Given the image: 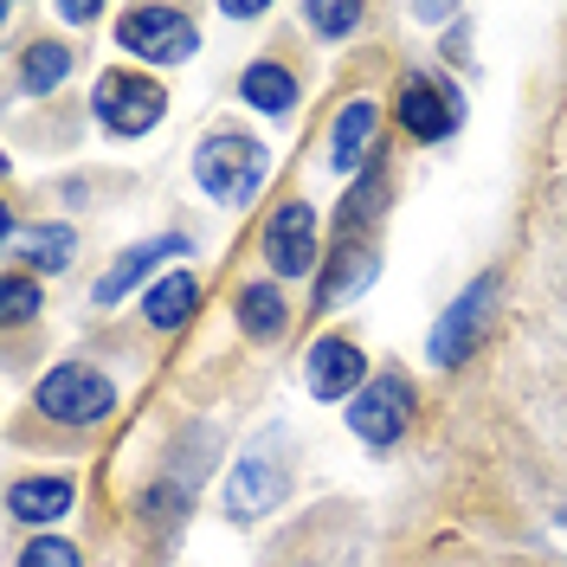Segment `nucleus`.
<instances>
[{"label": "nucleus", "instance_id": "obj_3", "mask_svg": "<svg viewBox=\"0 0 567 567\" xmlns=\"http://www.w3.org/2000/svg\"><path fill=\"white\" fill-rule=\"evenodd\" d=\"M116 45L148 59V65H181V59H194L200 33H194V20L181 7H130L116 20Z\"/></svg>", "mask_w": 567, "mask_h": 567}, {"label": "nucleus", "instance_id": "obj_19", "mask_svg": "<svg viewBox=\"0 0 567 567\" xmlns=\"http://www.w3.org/2000/svg\"><path fill=\"white\" fill-rule=\"evenodd\" d=\"M374 271H381V258H374L368 246H349L342 258H336V271L322 278V303H342L349 290H368V284H374Z\"/></svg>", "mask_w": 567, "mask_h": 567}, {"label": "nucleus", "instance_id": "obj_22", "mask_svg": "<svg viewBox=\"0 0 567 567\" xmlns=\"http://www.w3.org/2000/svg\"><path fill=\"white\" fill-rule=\"evenodd\" d=\"M0 303H7V322H27L39 310V284L33 278H7L0 284Z\"/></svg>", "mask_w": 567, "mask_h": 567}, {"label": "nucleus", "instance_id": "obj_23", "mask_svg": "<svg viewBox=\"0 0 567 567\" xmlns=\"http://www.w3.org/2000/svg\"><path fill=\"white\" fill-rule=\"evenodd\" d=\"M59 20H71V27H84V20H97V7H91V0H65V7H59Z\"/></svg>", "mask_w": 567, "mask_h": 567}, {"label": "nucleus", "instance_id": "obj_13", "mask_svg": "<svg viewBox=\"0 0 567 567\" xmlns=\"http://www.w3.org/2000/svg\"><path fill=\"white\" fill-rule=\"evenodd\" d=\"M7 509H13L20 523H59L71 509V477H20V484L7 491Z\"/></svg>", "mask_w": 567, "mask_h": 567}, {"label": "nucleus", "instance_id": "obj_2", "mask_svg": "<svg viewBox=\"0 0 567 567\" xmlns=\"http://www.w3.org/2000/svg\"><path fill=\"white\" fill-rule=\"evenodd\" d=\"M91 110L110 136H148L168 116V91L155 78H136V71H104L91 91Z\"/></svg>", "mask_w": 567, "mask_h": 567}, {"label": "nucleus", "instance_id": "obj_6", "mask_svg": "<svg viewBox=\"0 0 567 567\" xmlns=\"http://www.w3.org/2000/svg\"><path fill=\"white\" fill-rule=\"evenodd\" d=\"M284 496H290V471H284L278 458H265V452L239 458V464H233V477H226V509H233L239 523L271 516Z\"/></svg>", "mask_w": 567, "mask_h": 567}, {"label": "nucleus", "instance_id": "obj_14", "mask_svg": "<svg viewBox=\"0 0 567 567\" xmlns=\"http://www.w3.org/2000/svg\"><path fill=\"white\" fill-rule=\"evenodd\" d=\"M368 136H374V104H368V97H354V104H342L336 130H329V162H336L342 175H354V162H361Z\"/></svg>", "mask_w": 567, "mask_h": 567}, {"label": "nucleus", "instance_id": "obj_21", "mask_svg": "<svg viewBox=\"0 0 567 567\" xmlns=\"http://www.w3.org/2000/svg\"><path fill=\"white\" fill-rule=\"evenodd\" d=\"M20 567H78V548H71V542H59V535H39L33 548L20 555Z\"/></svg>", "mask_w": 567, "mask_h": 567}, {"label": "nucleus", "instance_id": "obj_20", "mask_svg": "<svg viewBox=\"0 0 567 567\" xmlns=\"http://www.w3.org/2000/svg\"><path fill=\"white\" fill-rule=\"evenodd\" d=\"M303 20L317 27L322 39H342V33H354L361 27V7H336V0H310L303 7Z\"/></svg>", "mask_w": 567, "mask_h": 567}, {"label": "nucleus", "instance_id": "obj_11", "mask_svg": "<svg viewBox=\"0 0 567 567\" xmlns=\"http://www.w3.org/2000/svg\"><path fill=\"white\" fill-rule=\"evenodd\" d=\"M175 251H187V239H181V233H168V239H148V246H130L104 271V278H97V303H123V297H130V290H136V284L162 265V258H175Z\"/></svg>", "mask_w": 567, "mask_h": 567}, {"label": "nucleus", "instance_id": "obj_24", "mask_svg": "<svg viewBox=\"0 0 567 567\" xmlns=\"http://www.w3.org/2000/svg\"><path fill=\"white\" fill-rule=\"evenodd\" d=\"M251 13H265V0H226V20H251Z\"/></svg>", "mask_w": 567, "mask_h": 567}, {"label": "nucleus", "instance_id": "obj_18", "mask_svg": "<svg viewBox=\"0 0 567 567\" xmlns=\"http://www.w3.org/2000/svg\"><path fill=\"white\" fill-rule=\"evenodd\" d=\"M71 71V45H59V39H39V45H27V65H20V84L33 91V97H45V91H59Z\"/></svg>", "mask_w": 567, "mask_h": 567}, {"label": "nucleus", "instance_id": "obj_4", "mask_svg": "<svg viewBox=\"0 0 567 567\" xmlns=\"http://www.w3.org/2000/svg\"><path fill=\"white\" fill-rule=\"evenodd\" d=\"M39 406H45V420H59V425H97L116 406V388H110L97 368L65 361V368H52L39 381Z\"/></svg>", "mask_w": 567, "mask_h": 567}, {"label": "nucleus", "instance_id": "obj_8", "mask_svg": "<svg viewBox=\"0 0 567 567\" xmlns=\"http://www.w3.org/2000/svg\"><path fill=\"white\" fill-rule=\"evenodd\" d=\"M491 297H496V278L484 271V278L471 284L458 303H452V310L439 317V329H432V361H439V368H452V361H464V354H471L477 329L491 322Z\"/></svg>", "mask_w": 567, "mask_h": 567}, {"label": "nucleus", "instance_id": "obj_12", "mask_svg": "<svg viewBox=\"0 0 567 567\" xmlns=\"http://www.w3.org/2000/svg\"><path fill=\"white\" fill-rule=\"evenodd\" d=\"M71 246H78V233H71V226H39V233H27L20 219H7V251H13V258H27V265H39V271H65Z\"/></svg>", "mask_w": 567, "mask_h": 567}, {"label": "nucleus", "instance_id": "obj_15", "mask_svg": "<svg viewBox=\"0 0 567 567\" xmlns=\"http://www.w3.org/2000/svg\"><path fill=\"white\" fill-rule=\"evenodd\" d=\"M194 297H200V284L187 278V271H168L162 284H148V297H142V310L155 329H181V322L194 317Z\"/></svg>", "mask_w": 567, "mask_h": 567}, {"label": "nucleus", "instance_id": "obj_9", "mask_svg": "<svg viewBox=\"0 0 567 567\" xmlns=\"http://www.w3.org/2000/svg\"><path fill=\"white\" fill-rule=\"evenodd\" d=\"M303 368H310V393L317 400H354V393L368 388L361 374H368V354L354 349L349 336H322L317 349L303 354Z\"/></svg>", "mask_w": 567, "mask_h": 567}, {"label": "nucleus", "instance_id": "obj_1", "mask_svg": "<svg viewBox=\"0 0 567 567\" xmlns=\"http://www.w3.org/2000/svg\"><path fill=\"white\" fill-rule=\"evenodd\" d=\"M194 175H200V187L213 200L246 207L251 194L265 187V175H271V155H265V142H251V136H207L200 155H194Z\"/></svg>", "mask_w": 567, "mask_h": 567}, {"label": "nucleus", "instance_id": "obj_10", "mask_svg": "<svg viewBox=\"0 0 567 567\" xmlns=\"http://www.w3.org/2000/svg\"><path fill=\"white\" fill-rule=\"evenodd\" d=\"M400 123H406L420 142H439V136H452V130H458V104H452L439 84L406 78V91H400Z\"/></svg>", "mask_w": 567, "mask_h": 567}, {"label": "nucleus", "instance_id": "obj_7", "mask_svg": "<svg viewBox=\"0 0 567 567\" xmlns=\"http://www.w3.org/2000/svg\"><path fill=\"white\" fill-rule=\"evenodd\" d=\"M265 258H271L278 278H303V271L317 265V213L303 207V200H284V207L271 213V226H265Z\"/></svg>", "mask_w": 567, "mask_h": 567}, {"label": "nucleus", "instance_id": "obj_17", "mask_svg": "<svg viewBox=\"0 0 567 567\" xmlns=\"http://www.w3.org/2000/svg\"><path fill=\"white\" fill-rule=\"evenodd\" d=\"M239 91H246L251 110H265V116H284L290 110V97H297V78L284 65H251L246 78H239Z\"/></svg>", "mask_w": 567, "mask_h": 567}, {"label": "nucleus", "instance_id": "obj_5", "mask_svg": "<svg viewBox=\"0 0 567 567\" xmlns=\"http://www.w3.org/2000/svg\"><path fill=\"white\" fill-rule=\"evenodd\" d=\"M406 406H413V388H406L400 374H374L368 388L354 393V406H349L354 439H368V445H393V439L406 432Z\"/></svg>", "mask_w": 567, "mask_h": 567}, {"label": "nucleus", "instance_id": "obj_16", "mask_svg": "<svg viewBox=\"0 0 567 567\" xmlns=\"http://www.w3.org/2000/svg\"><path fill=\"white\" fill-rule=\"evenodd\" d=\"M239 322H246V336H258V342H278L284 336L278 284H246V290H239Z\"/></svg>", "mask_w": 567, "mask_h": 567}]
</instances>
